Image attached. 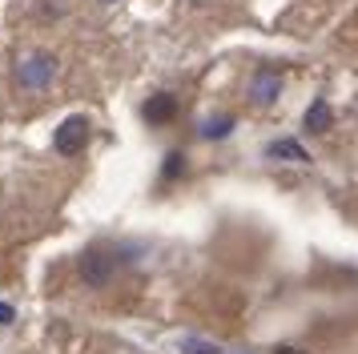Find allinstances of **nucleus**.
Here are the masks:
<instances>
[{
  "label": "nucleus",
  "instance_id": "nucleus-14",
  "mask_svg": "<svg viewBox=\"0 0 358 354\" xmlns=\"http://www.w3.org/2000/svg\"><path fill=\"white\" fill-rule=\"evenodd\" d=\"M101 4H117V0H101Z\"/></svg>",
  "mask_w": 358,
  "mask_h": 354
},
{
  "label": "nucleus",
  "instance_id": "nucleus-8",
  "mask_svg": "<svg viewBox=\"0 0 358 354\" xmlns=\"http://www.w3.org/2000/svg\"><path fill=\"white\" fill-rule=\"evenodd\" d=\"M181 351L185 354H222V346H213L206 338H181Z\"/></svg>",
  "mask_w": 358,
  "mask_h": 354
},
{
  "label": "nucleus",
  "instance_id": "nucleus-3",
  "mask_svg": "<svg viewBox=\"0 0 358 354\" xmlns=\"http://www.w3.org/2000/svg\"><path fill=\"white\" fill-rule=\"evenodd\" d=\"M52 145H57V153H61V157L81 153L85 145H89V121H85V117H65L61 129L52 133Z\"/></svg>",
  "mask_w": 358,
  "mask_h": 354
},
{
  "label": "nucleus",
  "instance_id": "nucleus-2",
  "mask_svg": "<svg viewBox=\"0 0 358 354\" xmlns=\"http://www.w3.org/2000/svg\"><path fill=\"white\" fill-rule=\"evenodd\" d=\"M113 270H117V254H109V250H85L81 254V278H85V286H109L113 282Z\"/></svg>",
  "mask_w": 358,
  "mask_h": 354
},
{
  "label": "nucleus",
  "instance_id": "nucleus-6",
  "mask_svg": "<svg viewBox=\"0 0 358 354\" xmlns=\"http://www.w3.org/2000/svg\"><path fill=\"white\" fill-rule=\"evenodd\" d=\"M302 121H306L310 133H330V129H334V109H330V101H322V97L310 101V109H306Z\"/></svg>",
  "mask_w": 358,
  "mask_h": 354
},
{
  "label": "nucleus",
  "instance_id": "nucleus-13",
  "mask_svg": "<svg viewBox=\"0 0 358 354\" xmlns=\"http://www.w3.org/2000/svg\"><path fill=\"white\" fill-rule=\"evenodd\" d=\"M189 4H194V8H206V4H213V0H189Z\"/></svg>",
  "mask_w": 358,
  "mask_h": 354
},
{
  "label": "nucleus",
  "instance_id": "nucleus-1",
  "mask_svg": "<svg viewBox=\"0 0 358 354\" xmlns=\"http://www.w3.org/2000/svg\"><path fill=\"white\" fill-rule=\"evenodd\" d=\"M57 57L52 52H29L24 61L17 64V85L20 89H29V93H41V89H49L52 80H57Z\"/></svg>",
  "mask_w": 358,
  "mask_h": 354
},
{
  "label": "nucleus",
  "instance_id": "nucleus-5",
  "mask_svg": "<svg viewBox=\"0 0 358 354\" xmlns=\"http://www.w3.org/2000/svg\"><path fill=\"white\" fill-rule=\"evenodd\" d=\"M173 113H178V97L173 93H157L145 101V121L153 125H165V121H173Z\"/></svg>",
  "mask_w": 358,
  "mask_h": 354
},
{
  "label": "nucleus",
  "instance_id": "nucleus-11",
  "mask_svg": "<svg viewBox=\"0 0 358 354\" xmlns=\"http://www.w3.org/2000/svg\"><path fill=\"white\" fill-rule=\"evenodd\" d=\"M13 318H17V310H13L8 302H0V326H8Z\"/></svg>",
  "mask_w": 358,
  "mask_h": 354
},
{
  "label": "nucleus",
  "instance_id": "nucleus-9",
  "mask_svg": "<svg viewBox=\"0 0 358 354\" xmlns=\"http://www.w3.org/2000/svg\"><path fill=\"white\" fill-rule=\"evenodd\" d=\"M229 129H234V117H217V121H210L201 133H206V137H213V141H222V137H229Z\"/></svg>",
  "mask_w": 358,
  "mask_h": 354
},
{
  "label": "nucleus",
  "instance_id": "nucleus-4",
  "mask_svg": "<svg viewBox=\"0 0 358 354\" xmlns=\"http://www.w3.org/2000/svg\"><path fill=\"white\" fill-rule=\"evenodd\" d=\"M278 93H282V73H278V69H270V64H266V69H258V73H254V80H250V97H254L258 105H274Z\"/></svg>",
  "mask_w": 358,
  "mask_h": 354
},
{
  "label": "nucleus",
  "instance_id": "nucleus-10",
  "mask_svg": "<svg viewBox=\"0 0 358 354\" xmlns=\"http://www.w3.org/2000/svg\"><path fill=\"white\" fill-rule=\"evenodd\" d=\"M165 177H178V174H185V157H181V153H169V157H165V169H162Z\"/></svg>",
  "mask_w": 358,
  "mask_h": 354
},
{
  "label": "nucleus",
  "instance_id": "nucleus-7",
  "mask_svg": "<svg viewBox=\"0 0 358 354\" xmlns=\"http://www.w3.org/2000/svg\"><path fill=\"white\" fill-rule=\"evenodd\" d=\"M266 153H270V157H286V161H310L306 149H302L298 141H270Z\"/></svg>",
  "mask_w": 358,
  "mask_h": 354
},
{
  "label": "nucleus",
  "instance_id": "nucleus-12",
  "mask_svg": "<svg viewBox=\"0 0 358 354\" xmlns=\"http://www.w3.org/2000/svg\"><path fill=\"white\" fill-rule=\"evenodd\" d=\"M278 354H306V351H294V346H278Z\"/></svg>",
  "mask_w": 358,
  "mask_h": 354
}]
</instances>
